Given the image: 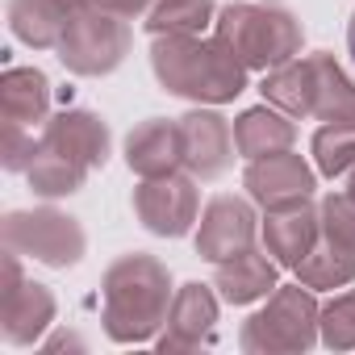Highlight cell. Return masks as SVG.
Returning <instances> with one entry per match:
<instances>
[{
	"label": "cell",
	"mask_w": 355,
	"mask_h": 355,
	"mask_svg": "<svg viewBox=\"0 0 355 355\" xmlns=\"http://www.w3.org/2000/svg\"><path fill=\"white\" fill-rule=\"evenodd\" d=\"M243 189L263 209H288L301 201H313L318 167H309L297 150H280L268 159H251L243 171Z\"/></svg>",
	"instance_id": "ba28073f"
},
{
	"label": "cell",
	"mask_w": 355,
	"mask_h": 355,
	"mask_svg": "<svg viewBox=\"0 0 355 355\" xmlns=\"http://www.w3.org/2000/svg\"><path fill=\"white\" fill-rule=\"evenodd\" d=\"M51 322H55V293L38 280H21L9 297H0V330L13 347L38 343Z\"/></svg>",
	"instance_id": "2e32d148"
},
{
	"label": "cell",
	"mask_w": 355,
	"mask_h": 355,
	"mask_svg": "<svg viewBox=\"0 0 355 355\" xmlns=\"http://www.w3.org/2000/svg\"><path fill=\"white\" fill-rule=\"evenodd\" d=\"M255 234H259V218H255V205L247 197H214L205 209H201V222H197V255L209 259V263H222L247 247H255Z\"/></svg>",
	"instance_id": "30bf717a"
},
{
	"label": "cell",
	"mask_w": 355,
	"mask_h": 355,
	"mask_svg": "<svg viewBox=\"0 0 355 355\" xmlns=\"http://www.w3.org/2000/svg\"><path fill=\"white\" fill-rule=\"evenodd\" d=\"M293 272H297V280H301L305 288H313V293H334V288L355 284V255L322 239Z\"/></svg>",
	"instance_id": "cb8c5ba5"
},
{
	"label": "cell",
	"mask_w": 355,
	"mask_h": 355,
	"mask_svg": "<svg viewBox=\"0 0 355 355\" xmlns=\"http://www.w3.org/2000/svg\"><path fill=\"white\" fill-rule=\"evenodd\" d=\"M5 234V247L17 251L21 259H34L42 268H76L88 251V239H84V226L55 209V205H38V209H13L0 226Z\"/></svg>",
	"instance_id": "5b68a950"
},
{
	"label": "cell",
	"mask_w": 355,
	"mask_h": 355,
	"mask_svg": "<svg viewBox=\"0 0 355 355\" xmlns=\"http://www.w3.org/2000/svg\"><path fill=\"white\" fill-rule=\"evenodd\" d=\"M134 218L159 239H184L201 222L197 175L171 171V175H150V180H142L134 189Z\"/></svg>",
	"instance_id": "52a82bcc"
},
{
	"label": "cell",
	"mask_w": 355,
	"mask_h": 355,
	"mask_svg": "<svg viewBox=\"0 0 355 355\" xmlns=\"http://www.w3.org/2000/svg\"><path fill=\"white\" fill-rule=\"evenodd\" d=\"M214 38L247 71H272V67H284L301 55L305 30H301L297 13L288 5H280V0H263V5L234 0V5L218 9Z\"/></svg>",
	"instance_id": "3957f363"
},
{
	"label": "cell",
	"mask_w": 355,
	"mask_h": 355,
	"mask_svg": "<svg viewBox=\"0 0 355 355\" xmlns=\"http://www.w3.org/2000/svg\"><path fill=\"white\" fill-rule=\"evenodd\" d=\"M313 167L326 180H338L355 167V121H326L313 134Z\"/></svg>",
	"instance_id": "d4e9b609"
},
{
	"label": "cell",
	"mask_w": 355,
	"mask_h": 355,
	"mask_svg": "<svg viewBox=\"0 0 355 355\" xmlns=\"http://www.w3.org/2000/svg\"><path fill=\"white\" fill-rule=\"evenodd\" d=\"M26 180H30V189H34L38 197L59 201V197H71V193H80V189H84L88 167H84V163H76V159H67L63 150H55V146L38 142V155H34V163L26 167Z\"/></svg>",
	"instance_id": "603a6c76"
},
{
	"label": "cell",
	"mask_w": 355,
	"mask_h": 355,
	"mask_svg": "<svg viewBox=\"0 0 355 355\" xmlns=\"http://www.w3.org/2000/svg\"><path fill=\"white\" fill-rule=\"evenodd\" d=\"M125 163L138 180L150 175H171L184 167V150H180V125L167 117H146L142 125L130 130L125 138Z\"/></svg>",
	"instance_id": "5bb4252c"
},
{
	"label": "cell",
	"mask_w": 355,
	"mask_h": 355,
	"mask_svg": "<svg viewBox=\"0 0 355 355\" xmlns=\"http://www.w3.org/2000/svg\"><path fill=\"white\" fill-rule=\"evenodd\" d=\"M214 326H218V297L209 284L193 280L184 288H175L167 326L155 343H159V351H197L214 338Z\"/></svg>",
	"instance_id": "8fae6325"
},
{
	"label": "cell",
	"mask_w": 355,
	"mask_h": 355,
	"mask_svg": "<svg viewBox=\"0 0 355 355\" xmlns=\"http://www.w3.org/2000/svg\"><path fill=\"white\" fill-rule=\"evenodd\" d=\"M92 5L96 9H109V13H117L125 21H134V17H146L155 9V0H92Z\"/></svg>",
	"instance_id": "f1b7e54d"
},
{
	"label": "cell",
	"mask_w": 355,
	"mask_h": 355,
	"mask_svg": "<svg viewBox=\"0 0 355 355\" xmlns=\"http://www.w3.org/2000/svg\"><path fill=\"white\" fill-rule=\"evenodd\" d=\"M322 305L313 301V288L280 284L259 313H251L239 330V347L247 355H301L322 338Z\"/></svg>",
	"instance_id": "277c9868"
},
{
	"label": "cell",
	"mask_w": 355,
	"mask_h": 355,
	"mask_svg": "<svg viewBox=\"0 0 355 355\" xmlns=\"http://www.w3.org/2000/svg\"><path fill=\"white\" fill-rule=\"evenodd\" d=\"M263 101L276 105L280 113H288L293 121L297 117H313V59H293L284 67H272L263 71V84H259Z\"/></svg>",
	"instance_id": "ffe728a7"
},
{
	"label": "cell",
	"mask_w": 355,
	"mask_h": 355,
	"mask_svg": "<svg viewBox=\"0 0 355 355\" xmlns=\"http://www.w3.org/2000/svg\"><path fill=\"white\" fill-rule=\"evenodd\" d=\"M214 21H218L214 0H155V9L142 17L150 38H171V34L201 38Z\"/></svg>",
	"instance_id": "7402d4cb"
},
{
	"label": "cell",
	"mask_w": 355,
	"mask_h": 355,
	"mask_svg": "<svg viewBox=\"0 0 355 355\" xmlns=\"http://www.w3.org/2000/svg\"><path fill=\"white\" fill-rule=\"evenodd\" d=\"M309 59H313V117L318 121H355V80L326 51H318Z\"/></svg>",
	"instance_id": "44dd1931"
},
{
	"label": "cell",
	"mask_w": 355,
	"mask_h": 355,
	"mask_svg": "<svg viewBox=\"0 0 355 355\" xmlns=\"http://www.w3.org/2000/svg\"><path fill=\"white\" fill-rule=\"evenodd\" d=\"M276 268H280V263H276L268 251L247 247V251H239V255L214 263V288H218L222 301H230V305H255V301H263V297H272V293L280 288V284H276Z\"/></svg>",
	"instance_id": "9a60e30c"
},
{
	"label": "cell",
	"mask_w": 355,
	"mask_h": 355,
	"mask_svg": "<svg viewBox=\"0 0 355 355\" xmlns=\"http://www.w3.org/2000/svg\"><path fill=\"white\" fill-rule=\"evenodd\" d=\"M322 343L330 351H355V288L322 305Z\"/></svg>",
	"instance_id": "484cf974"
},
{
	"label": "cell",
	"mask_w": 355,
	"mask_h": 355,
	"mask_svg": "<svg viewBox=\"0 0 355 355\" xmlns=\"http://www.w3.org/2000/svg\"><path fill=\"white\" fill-rule=\"evenodd\" d=\"M318 243H322V209H313V201H301L288 209H268L263 251L280 268H297Z\"/></svg>",
	"instance_id": "4fadbf2b"
},
{
	"label": "cell",
	"mask_w": 355,
	"mask_h": 355,
	"mask_svg": "<svg viewBox=\"0 0 355 355\" xmlns=\"http://www.w3.org/2000/svg\"><path fill=\"white\" fill-rule=\"evenodd\" d=\"M180 125V150H184V171L197 180H218L230 171L239 146H234V121H226L218 109H193L175 117Z\"/></svg>",
	"instance_id": "9c48e42d"
},
{
	"label": "cell",
	"mask_w": 355,
	"mask_h": 355,
	"mask_svg": "<svg viewBox=\"0 0 355 355\" xmlns=\"http://www.w3.org/2000/svg\"><path fill=\"white\" fill-rule=\"evenodd\" d=\"M59 5H63L67 13H76V9H84V5H92V0H59Z\"/></svg>",
	"instance_id": "1f68e13d"
},
{
	"label": "cell",
	"mask_w": 355,
	"mask_h": 355,
	"mask_svg": "<svg viewBox=\"0 0 355 355\" xmlns=\"http://www.w3.org/2000/svg\"><path fill=\"white\" fill-rule=\"evenodd\" d=\"M59 347H84V343H80L76 334H59L55 343H46V351H59Z\"/></svg>",
	"instance_id": "f546056e"
},
{
	"label": "cell",
	"mask_w": 355,
	"mask_h": 355,
	"mask_svg": "<svg viewBox=\"0 0 355 355\" xmlns=\"http://www.w3.org/2000/svg\"><path fill=\"white\" fill-rule=\"evenodd\" d=\"M347 197H355V167L347 171Z\"/></svg>",
	"instance_id": "d6a6232c"
},
{
	"label": "cell",
	"mask_w": 355,
	"mask_h": 355,
	"mask_svg": "<svg viewBox=\"0 0 355 355\" xmlns=\"http://www.w3.org/2000/svg\"><path fill=\"white\" fill-rule=\"evenodd\" d=\"M347 55H351V63H355V13H351V21H347Z\"/></svg>",
	"instance_id": "4dcf8cb0"
},
{
	"label": "cell",
	"mask_w": 355,
	"mask_h": 355,
	"mask_svg": "<svg viewBox=\"0 0 355 355\" xmlns=\"http://www.w3.org/2000/svg\"><path fill=\"white\" fill-rule=\"evenodd\" d=\"M101 297H105L101 322L113 343H150L163 334L175 293H171V272L155 255L134 251L109 263Z\"/></svg>",
	"instance_id": "6da1fadb"
},
{
	"label": "cell",
	"mask_w": 355,
	"mask_h": 355,
	"mask_svg": "<svg viewBox=\"0 0 355 355\" xmlns=\"http://www.w3.org/2000/svg\"><path fill=\"white\" fill-rule=\"evenodd\" d=\"M150 71L163 92L193 105H230L247 92V67L218 38H150Z\"/></svg>",
	"instance_id": "7a4b0ae2"
},
{
	"label": "cell",
	"mask_w": 355,
	"mask_h": 355,
	"mask_svg": "<svg viewBox=\"0 0 355 355\" xmlns=\"http://www.w3.org/2000/svg\"><path fill=\"white\" fill-rule=\"evenodd\" d=\"M42 142L63 150L67 159L84 163L88 171L105 167L109 163V150H113V134H109V121L92 109H63L55 117H46L42 125Z\"/></svg>",
	"instance_id": "7c38bea8"
},
{
	"label": "cell",
	"mask_w": 355,
	"mask_h": 355,
	"mask_svg": "<svg viewBox=\"0 0 355 355\" xmlns=\"http://www.w3.org/2000/svg\"><path fill=\"white\" fill-rule=\"evenodd\" d=\"M318 209H322V239L355 255V197L330 193V197H322Z\"/></svg>",
	"instance_id": "4316f807"
},
{
	"label": "cell",
	"mask_w": 355,
	"mask_h": 355,
	"mask_svg": "<svg viewBox=\"0 0 355 355\" xmlns=\"http://www.w3.org/2000/svg\"><path fill=\"white\" fill-rule=\"evenodd\" d=\"M67 9L59 0H9V30L34 51H55L67 30Z\"/></svg>",
	"instance_id": "d6986e66"
},
{
	"label": "cell",
	"mask_w": 355,
	"mask_h": 355,
	"mask_svg": "<svg viewBox=\"0 0 355 355\" xmlns=\"http://www.w3.org/2000/svg\"><path fill=\"white\" fill-rule=\"evenodd\" d=\"M38 142L42 138H34V130L5 121V138H0V163H5V171H26L38 155Z\"/></svg>",
	"instance_id": "83f0119b"
},
{
	"label": "cell",
	"mask_w": 355,
	"mask_h": 355,
	"mask_svg": "<svg viewBox=\"0 0 355 355\" xmlns=\"http://www.w3.org/2000/svg\"><path fill=\"white\" fill-rule=\"evenodd\" d=\"M297 142V125L288 113H280L276 105H255V109H243L234 117V146H239V159H268V155H280V150H293Z\"/></svg>",
	"instance_id": "e0dca14e"
},
{
	"label": "cell",
	"mask_w": 355,
	"mask_h": 355,
	"mask_svg": "<svg viewBox=\"0 0 355 355\" xmlns=\"http://www.w3.org/2000/svg\"><path fill=\"white\" fill-rule=\"evenodd\" d=\"M0 117L26 130L46 125L51 117V80L38 67H9L0 76Z\"/></svg>",
	"instance_id": "ac0fdd59"
},
{
	"label": "cell",
	"mask_w": 355,
	"mask_h": 355,
	"mask_svg": "<svg viewBox=\"0 0 355 355\" xmlns=\"http://www.w3.org/2000/svg\"><path fill=\"white\" fill-rule=\"evenodd\" d=\"M55 51L71 76H109L130 55V21L109 9L84 5L67 17V30Z\"/></svg>",
	"instance_id": "8992f818"
}]
</instances>
